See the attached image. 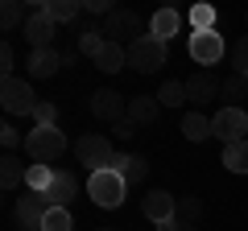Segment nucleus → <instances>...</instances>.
I'll list each match as a JSON object with an SVG mask.
<instances>
[{"mask_svg": "<svg viewBox=\"0 0 248 231\" xmlns=\"http://www.w3.org/2000/svg\"><path fill=\"white\" fill-rule=\"evenodd\" d=\"M95 231H116V227H95Z\"/></svg>", "mask_w": 248, "mask_h": 231, "instance_id": "4c0bfd02", "label": "nucleus"}, {"mask_svg": "<svg viewBox=\"0 0 248 231\" xmlns=\"http://www.w3.org/2000/svg\"><path fill=\"white\" fill-rule=\"evenodd\" d=\"M124 62H128V45H120V42H104V50L95 54V71H104V74L124 71Z\"/></svg>", "mask_w": 248, "mask_h": 231, "instance_id": "f3484780", "label": "nucleus"}, {"mask_svg": "<svg viewBox=\"0 0 248 231\" xmlns=\"http://www.w3.org/2000/svg\"><path fill=\"white\" fill-rule=\"evenodd\" d=\"M0 103H4L9 116H33L42 99L33 95V87H29L25 79H4L0 83Z\"/></svg>", "mask_w": 248, "mask_h": 231, "instance_id": "39448f33", "label": "nucleus"}, {"mask_svg": "<svg viewBox=\"0 0 248 231\" xmlns=\"http://www.w3.org/2000/svg\"><path fill=\"white\" fill-rule=\"evenodd\" d=\"M54 33H58V25L46 17V4H33V13H29V21H25V42L33 45V50H50Z\"/></svg>", "mask_w": 248, "mask_h": 231, "instance_id": "9d476101", "label": "nucleus"}, {"mask_svg": "<svg viewBox=\"0 0 248 231\" xmlns=\"http://www.w3.org/2000/svg\"><path fill=\"white\" fill-rule=\"evenodd\" d=\"M182 136H186L190 144L207 141V136H211V116H203V112H190V116H182Z\"/></svg>", "mask_w": 248, "mask_h": 231, "instance_id": "412c9836", "label": "nucleus"}, {"mask_svg": "<svg viewBox=\"0 0 248 231\" xmlns=\"http://www.w3.org/2000/svg\"><path fill=\"white\" fill-rule=\"evenodd\" d=\"M211 136H219L223 144L248 141V112L244 107H223V112L211 116Z\"/></svg>", "mask_w": 248, "mask_h": 231, "instance_id": "0eeeda50", "label": "nucleus"}, {"mask_svg": "<svg viewBox=\"0 0 248 231\" xmlns=\"http://www.w3.org/2000/svg\"><path fill=\"white\" fill-rule=\"evenodd\" d=\"M25 153L37 165H50V161H58L62 153H66V136L58 132V124H50V128L33 124V132H25Z\"/></svg>", "mask_w": 248, "mask_h": 231, "instance_id": "f03ea898", "label": "nucleus"}, {"mask_svg": "<svg viewBox=\"0 0 248 231\" xmlns=\"http://www.w3.org/2000/svg\"><path fill=\"white\" fill-rule=\"evenodd\" d=\"M186 54H190L199 66H215V62H223V33H219V29H211V33H190Z\"/></svg>", "mask_w": 248, "mask_h": 231, "instance_id": "1a4fd4ad", "label": "nucleus"}, {"mask_svg": "<svg viewBox=\"0 0 248 231\" xmlns=\"http://www.w3.org/2000/svg\"><path fill=\"white\" fill-rule=\"evenodd\" d=\"M141 211H145V219H149V223L166 227V223L178 219V198L166 194V190H149V194H145V202H141Z\"/></svg>", "mask_w": 248, "mask_h": 231, "instance_id": "9b49d317", "label": "nucleus"}, {"mask_svg": "<svg viewBox=\"0 0 248 231\" xmlns=\"http://www.w3.org/2000/svg\"><path fill=\"white\" fill-rule=\"evenodd\" d=\"M232 66H236V74H248V33L232 45Z\"/></svg>", "mask_w": 248, "mask_h": 231, "instance_id": "2f4dec72", "label": "nucleus"}, {"mask_svg": "<svg viewBox=\"0 0 248 231\" xmlns=\"http://www.w3.org/2000/svg\"><path fill=\"white\" fill-rule=\"evenodd\" d=\"M157 112H161L157 95H137V99H128V120H133V124H153Z\"/></svg>", "mask_w": 248, "mask_h": 231, "instance_id": "6ab92c4d", "label": "nucleus"}, {"mask_svg": "<svg viewBox=\"0 0 248 231\" xmlns=\"http://www.w3.org/2000/svg\"><path fill=\"white\" fill-rule=\"evenodd\" d=\"M25 178H29V165H21V157L4 153V161H0V186H4V190H17Z\"/></svg>", "mask_w": 248, "mask_h": 231, "instance_id": "aec40b11", "label": "nucleus"}, {"mask_svg": "<svg viewBox=\"0 0 248 231\" xmlns=\"http://www.w3.org/2000/svg\"><path fill=\"white\" fill-rule=\"evenodd\" d=\"M21 21H29V17H25V9H21L17 0H4V4H0V25H4V33H13Z\"/></svg>", "mask_w": 248, "mask_h": 231, "instance_id": "c85d7f7f", "label": "nucleus"}, {"mask_svg": "<svg viewBox=\"0 0 248 231\" xmlns=\"http://www.w3.org/2000/svg\"><path fill=\"white\" fill-rule=\"evenodd\" d=\"M50 215V198L46 194H37V190H25V198L17 202V219H21V227L25 231H42V219Z\"/></svg>", "mask_w": 248, "mask_h": 231, "instance_id": "f8f14e48", "label": "nucleus"}, {"mask_svg": "<svg viewBox=\"0 0 248 231\" xmlns=\"http://www.w3.org/2000/svg\"><path fill=\"white\" fill-rule=\"evenodd\" d=\"M87 107H91V116L108 120V124H120L124 116H128V103H124V95H120V91H112V87H99V91H91Z\"/></svg>", "mask_w": 248, "mask_h": 231, "instance_id": "6e6552de", "label": "nucleus"}, {"mask_svg": "<svg viewBox=\"0 0 248 231\" xmlns=\"http://www.w3.org/2000/svg\"><path fill=\"white\" fill-rule=\"evenodd\" d=\"M104 42H108V37H104V29H99V25L83 29V33H79V54H91V62H95V54L104 50Z\"/></svg>", "mask_w": 248, "mask_h": 231, "instance_id": "393cba45", "label": "nucleus"}, {"mask_svg": "<svg viewBox=\"0 0 248 231\" xmlns=\"http://www.w3.org/2000/svg\"><path fill=\"white\" fill-rule=\"evenodd\" d=\"M219 91H223V83L215 79L211 71H199L195 79H186V99H190V103H199V107H203V103H211V99L219 95Z\"/></svg>", "mask_w": 248, "mask_h": 231, "instance_id": "4468645a", "label": "nucleus"}, {"mask_svg": "<svg viewBox=\"0 0 248 231\" xmlns=\"http://www.w3.org/2000/svg\"><path fill=\"white\" fill-rule=\"evenodd\" d=\"M71 58H75V54H58L54 45H50V50H33V54H29V74H33V79H50V74H58Z\"/></svg>", "mask_w": 248, "mask_h": 231, "instance_id": "ddd939ff", "label": "nucleus"}, {"mask_svg": "<svg viewBox=\"0 0 248 231\" xmlns=\"http://www.w3.org/2000/svg\"><path fill=\"white\" fill-rule=\"evenodd\" d=\"M13 62H17V58H13V45L4 42L0 45V71H4V79H13Z\"/></svg>", "mask_w": 248, "mask_h": 231, "instance_id": "f704fd0d", "label": "nucleus"}, {"mask_svg": "<svg viewBox=\"0 0 248 231\" xmlns=\"http://www.w3.org/2000/svg\"><path fill=\"white\" fill-rule=\"evenodd\" d=\"M219 95H228V99H244L248 95V79L244 74H232V79H223V91Z\"/></svg>", "mask_w": 248, "mask_h": 231, "instance_id": "7c9ffc66", "label": "nucleus"}, {"mask_svg": "<svg viewBox=\"0 0 248 231\" xmlns=\"http://www.w3.org/2000/svg\"><path fill=\"white\" fill-rule=\"evenodd\" d=\"M190 25H195V33H211L215 29V9L211 4H190Z\"/></svg>", "mask_w": 248, "mask_h": 231, "instance_id": "bb28decb", "label": "nucleus"}, {"mask_svg": "<svg viewBox=\"0 0 248 231\" xmlns=\"http://www.w3.org/2000/svg\"><path fill=\"white\" fill-rule=\"evenodd\" d=\"M112 169L120 173L124 182H128V186H133V182H145V178H149V161H145V157H137V153H116Z\"/></svg>", "mask_w": 248, "mask_h": 231, "instance_id": "dca6fc26", "label": "nucleus"}, {"mask_svg": "<svg viewBox=\"0 0 248 231\" xmlns=\"http://www.w3.org/2000/svg\"><path fill=\"white\" fill-rule=\"evenodd\" d=\"M128 66H133L137 74H153L157 66H166V42H157V37L145 33L141 42L128 45Z\"/></svg>", "mask_w": 248, "mask_h": 231, "instance_id": "423d86ee", "label": "nucleus"}, {"mask_svg": "<svg viewBox=\"0 0 248 231\" xmlns=\"http://www.w3.org/2000/svg\"><path fill=\"white\" fill-rule=\"evenodd\" d=\"M112 132L120 136V141H128V136H137V124H133V120H128V116H124L120 124H112Z\"/></svg>", "mask_w": 248, "mask_h": 231, "instance_id": "c9c22d12", "label": "nucleus"}, {"mask_svg": "<svg viewBox=\"0 0 248 231\" xmlns=\"http://www.w3.org/2000/svg\"><path fill=\"white\" fill-rule=\"evenodd\" d=\"M33 120H37V128H50V124H58V112H54V103H37Z\"/></svg>", "mask_w": 248, "mask_h": 231, "instance_id": "473e14b6", "label": "nucleus"}, {"mask_svg": "<svg viewBox=\"0 0 248 231\" xmlns=\"http://www.w3.org/2000/svg\"><path fill=\"white\" fill-rule=\"evenodd\" d=\"M83 9H87V4H79V0H46V17H50L54 25H66V21H75Z\"/></svg>", "mask_w": 248, "mask_h": 231, "instance_id": "4be33fe9", "label": "nucleus"}, {"mask_svg": "<svg viewBox=\"0 0 248 231\" xmlns=\"http://www.w3.org/2000/svg\"><path fill=\"white\" fill-rule=\"evenodd\" d=\"M42 231H75V219L66 206H50V215L42 219Z\"/></svg>", "mask_w": 248, "mask_h": 231, "instance_id": "a878e982", "label": "nucleus"}, {"mask_svg": "<svg viewBox=\"0 0 248 231\" xmlns=\"http://www.w3.org/2000/svg\"><path fill=\"white\" fill-rule=\"evenodd\" d=\"M157 231H195V227H190V223H178V219H174V223H166V227H157Z\"/></svg>", "mask_w": 248, "mask_h": 231, "instance_id": "e433bc0d", "label": "nucleus"}, {"mask_svg": "<svg viewBox=\"0 0 248 231\" xmlns=\"http://www.w3.org/2000/svg\"><path fill=\"white\" fill-rule=\"evenodd\" d=\"M244 79H248V74H244Z\"/></svg>", "mask_w": 248, "mask_h": 231, "instance_id": "58836bf2", "label": "nucleus"}, {"mask_svg": "<svg viewBox=\"0 0 248 231\" xmlns=\"http://www.w3.org/2000/svg\"><path fill=\"white\" fill-rule=\"evenodd\" d=\"M0 144H4V149H17V144H21V132H17V128H13V124H4V128H0Z\"/></svg>", "mask_w": 248, "mask_h": 231, "instance_id": "72a5a7b5", "label": "nucleus"}, {"mask_svg": "<svg viewBox=\"0 0 248 231\" xmlns=\"http://www.w3.org/2000/svg\"><path fill=\"white\" fill-rule=\"evenodd\" d=\"M75 194H79V178H75L71 169H54V182H50V190H46L50 206H66Z\"/></svg>", "mask_w": 248, "mask_h": 231, "instance_id": "2eb2a0df", "label": "nucleus"}, {"mask_svg": "<svg viewBox=\"0 0 248 231\" xmlns=\"http://www.w3.org/2000/svg\"><path fill=\"white\" fill-rule=\"evenodd\" d=\"M87 194L95 206H104V211H116V206L124 202V194H128V182L116 173L112 165L108 169H95V173H87Z\"/></svg>", "mask_w": 248, "mask_h": 231, "instance_id": "f257e3e1", "label": "nucleus"}, {"mask_svg": "<svg viewBox=\"0 0 248 231\" xmlns=\"http://www.w3.org/2000/svg\"><path fill=\"white\" fill-rule=\"evenodd\" d=\"M178 25H182V13H174V9H157V13H153V21H149V37H157V42L170 45V37L178 33Z\"/></svg>", "mask_w": 248, "mask_h": 231, "instance_id": "a211bd4d", "label": "nucleus"}, {"mask_svg": "<svg viewBox=\"0 0 248 231\" xmlns=\"http://www.w3.org/2000/svg\"><path fill=\"white\" fill-rule=\"evenodd\" d=\"M223 165H228L232 173H248V141L223 144Z\"/></svg>", "mask_w": 248, "mask_h": 231, "instance_id": "5701e85b", "label": "nucleus"}, {"mask_svg": "<svg viewBox=\"0 0 248 231\" xmlns=\"http://www.w3.org/2000/svg\"><path fill=\"white\" fill-rule=\"evenodd\" d=\"M99 29H104L108 42H120V45H124V42L133 45V42H141V37H145V33H141V17H137L133 9H112Z\"/></svg>", "mask_w": 248, "mask_h": 231, "instance_id": "20e7f679", "label": "nucleus"}, {"mask_svg": "<svg viewBox=\"0 0 248 231\" xmlns=\"http://www.w3.org/2000/svg\"><path fill=\"white\" fill-rule=\"evenodd\" d=\"M199 215H203V202H199L195 194H190V198H178V223H190V227H195Z\"/></svg>", "mask_w": 248, "mask_h": 231, "instance_id": "c756f323", "label": "nucleus"}, {"mask_svg": "<svg viewBox=\"0 0 248 231\" xmlns=\"http://www.w3.org/2000/svg\"><path fill=\"white\" fill-rule=\"evenodd\" d=\"M54 182V169L50 165H29V178H25V190H37V194H46Z\"/></svg>", "mask_w": 248, "mask_h": 231, "instance_id": "cd10ccee", "label": "nucleus"}, {"mask_svg": "<svg viewBox=\"0 0 248 231\" xmlns=\"http://www.w3.org/2000/svg\"><path fill=\"white\" fill-rule=\"evenodd\" d=\"M75 157H79V165H87L91 173H95V169H108V165L116 161V149H112V141H108V136L87 132V136H79V141H75Z\"/></svg>", "mask_w": 248, "mask_h": 231, "instance_id": "7ed1b4c3", "label": "nucleus"}, {"mask_svg": "<svg viewBox=\"0 0 248 231\" xmlns=\"http://www.w3.org/2000/svg\"><path fill=\"white\" fill-rule=\"evenodd\" d=\"M157 103L161 107H182L186 103V83L166 79V83H161V91H157Z\"/></svg>", "mask_w": 248, "mask_h": 231, "instance_id": "b1692460", "label": "nucleus"}]
</instances>
